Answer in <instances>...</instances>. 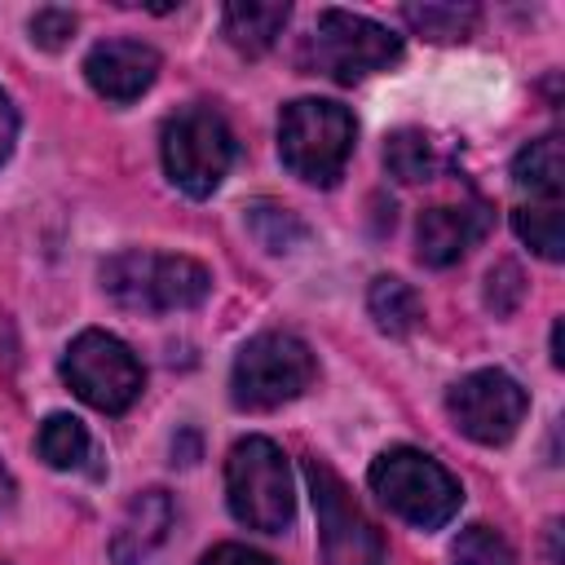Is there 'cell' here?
Segmentation results:
<instances>
[{"instance_id": "6da1fadb", "label": "cell", "mask_w": 565, "mask_h": 565, "mask_svg": "<svg viewBox=\"0 0 565 565\" xmlns=\"http://www.w3.org/2000/svg\"><path fill=\"white\" fill-rule=\"evenodd\" d=\"M102 287L119 309L132 313H172L194 309L212 291V274L190 256L168 252H119L102 265Z\"/></svg>"}, {"instance_id": "7a4b0ae2", "label": "cell", "mask_w": 565, "mask_h": 565, "mask_svg": "<svg viewBox=\"0 0 565 565\" xmlns=\"http://www.w3.org/2000/svg\"><path fill=\"white\" fill-rule=\"evenodd\" d=\"M358 124L340 102L300 97L278 115V154L291 177L309 185H335L349 168Z\"/></svg>"}, {"instance_id": "3957f363", "label": "cell", "mask_w": 565, "mask_h": 565, "mask_svg": "<svg viewBox=\"0 0 565 565\" xmlns=\"http://www.w3.org/2000/svg\"><path fill=\"white\" fill-rule=\"evenodd\" d=\"M375 499L397 512L402 521L419 525V530H441L459 503H463V490L459 481L424 450L415 446H388L371 459V472H366Z\"/></svg>"}, {"instance_id": "277c9868", "label": "cell", "mask_w": 565, "mask_h": 565, "mask_svg": "<svg viewBox=\"0 0 565 565\" xmlns=\"http://www.w3.org/2000/svg\"><path fill=\"white\" fill-rule=\"evenodd\" d=\"M225 499L234 521L260 534H282L296 516L291 468L269 437H243L225 455Z\"/></svg>"}, {"instance_id": "5b68a950", "label": "cell", "mask_w": 565, "mask_h": 565, "mask_svg": "<svg viewBox=\"0 0 565 565\" xmlns=\"http://www.w3.org/2000/svg\"><path fill=\"white\" fill-rule=\"evenodd\" d=\"M402 57V35H393L388 26L349 13V9H322L305 49H300V66H309L313 75H327L335 84H353L366 79L384 66H393Z\"/></svg>"}, {"instance_id": "8992f818", "label": "cell", "mask_w": 565, "mask_h": 565, "mask_svg": "<svg viewBox=\"0 0 565 565\" xmlns=\"http://www.w3.org/2000/svg\"><path fill=\"white\" fill-rule=\"evenodd\" d=\"M318 375L309 344L291 331H260L252 335L230 371V397L243 411H274L300 397Z\"/></svg>"}, {"instance_id": "52a82bcc", "label": "cell", "mask_w": 565, "mask_h": 565, "mask_svg": "<svg viewBox=\"0 0 565 565\" xmlns=\"http://www.w3.org/2000/svg\"><path fill=\"white\" fill-rule=\"evenodd\" d=\"M159 150L168 181L190 199H207L234 163V132L212 106H181L168 115Z\"/></svg>"}, {"instance_id": "ba28073f", "label": "cell", "mask_w": 565, "mask_h": 565, "mask_svg": "<svg viewBox=\"0 0 565 565\" xmlns=\"http://www.w3.org/2000/svg\"><path fill=\"white\" fill-rule=\"evenodd\" d=\"M62 380L75 388L79 402H88L93 411L119 415L141 397L146 371L137 362V353L110 335V331H79L66 353H62Z\"/></svg>"}, {"instance_id": "9c48e42d", "label": "cell", "mask_w": 565, "mask_h": 565, "mask_svg": "<svg viewBox=\"0 0 565 565\" xmlns=\"http://www.w3.org/2000/svg\"><path fill=\"white\" fill-rule=\"evenodd\" d=\"M313 508H318V530H322V565H388L380 530L362 516V508L349 499L344 481L322 463H305Z\"/></svg>"}, {"instance_id": "30bf717a", "label": "cell", "mask_w": 565, "mask_h": 565, "mask_svg": "<svg viewBox=\"0 0 565 565\" xmlns=\"http://www.w3.org/2000/svg\"><path fill=\"white\" fill-rule=\"evenodd\" d=\"M446 411H450V419H455V428L463 437H472L481 446H503V441L516 437V428H521V419L530 411V397L508 371L486 366V371L463 375L450 388Z\"/></svg>"}, {"instance_id": "8fae6325", "label": "cell", "mask_w": 565, "mask_h": 565, "mask_svg": "<svg viewBox=\"0 0 565 565\" xmlns=\"http://www.w3.org/2000/svg\"><path fill=\"white\" fill-rule=\"evenodd\" d=\"M84 75L97 97L128 106L159 79V53L141 40H102L84 57Z\"/></svg>"}, {"instance_id": "7c38bea8", "label": "cell", "mask_w": 565, "mask_h": 565, "mask_svg": "<svg viewBox=\"0 0 565 565\" xmlns=\"http://www.w3.org/2000/svg\"><path fill=\"white\" fill-rule=\"evenodd\" d=\"M490 230V207L481 199L468 203H437L419 216L415 225V243H419V260L433 269L455 265L459 256H468V247Z\"/></svg>"}, {"instance_id": "4fadbf2b", "label": "cell", "mask_w": 565, "mask_h": 565, "mask_svg": "<svg viewBox=\"0 0 565 565\" xmlns=\"http://www.w3.org/2000/svg\"><path fill=\"white\" fill-rule=\"evenodd\" d=\"M172 516H177V508H172L168 490H141V494L128 503V512H124V521H119V530H115V539H110L115 565H141V561L168 539Z\"/></svg>"}, {"instance_id": "5bb4252c", "label": "cell", "mask_w": 565, "mask_h": 565, "mask_svg": "<svg viewBox=\"0 0 565 565\" xmlns=\"http://www.w3.org/2000/svg\"><path fill=\"white\" fill-rule=\"evenodd\" d=\"M512 185L530 194V203H561V190H565V150H561V137L547 132L530 146L516 150L512 159Z\"/></svg>"}, {"instance_id": "9a60e30c", "label": "cell", "mask_w": 565, "mask_h": 565, "mask_svg": "<svg viewBox=\"0 0 565 565\" xmlns=\"http://www.w3.org/2000/svg\"><path fill=\"white\" fill-rule=\"evenodd\" d=\"M291 18V4H278V0H234L225 4V40L247 53V57H260L265 49H274V40L282 35Z\"/></svg>"}, {"instance_id": "2e32d148", "label": "cell", "mask_w": 565, "mask_h": 565, "mask_svg": "<svg viewBox=\"0 0 565 565\" xmlns=\"http://www.w3.org/2000/svg\"><path fill=\"white\" fill-rule=\"evenodd\" d=\"M384 163L397 181L415 185V181H428L441 172V141H433L424 128H397L388 141H384Z\"/></svg>"}, {"instance_id": "e0dca14e", "label": "cell", "mask_w": 565, "mask_h": 565, "mask_svg": "<svg viewBox=\"0 0 565 565\" xmlns=\"http://www.w3.org/2000/svg\"><path fill=\"white\" fill-rule=\"evenodd\" d=\"M366 309H371V318L384 335H411L424 318V305H419L415 287L402 282V278H375L371 291H366Z\"/></svg>"}, {"instance_id": "ac0fdd59", "label": "cell", "mask_w": 565, "mask_h": 565, "mask_svg": "<svg viewBox=\"0 0 565 565\" xmlns=\"http://www.w3.org/2000/svg\"><path fill=\"white\" fill-rule=\"evenodd\" d=\"M512 230H516L521 243H530L543 260H561V256H565L561 203H521V207H512Z\"/></svg>"}, {"instance_id": "d6986e66", "label": "cell", "mask_w": 565, "mask_h": 565, "mask_svg": "<svg viewBox=\"0 0 565 565\" xmlns=\"http://www.w3.org/2000/svg\"><path fill=\"white\" fill-rule=\"evenodd\" d=\"M35 450L49 468H79L88 459V428L75 415H49L35 433Z\"/></svg>"}, {"instance_id": "ffe728a7", "label": "cell", "mask_w": 565, "mask_h": 565, "mask_svg": "<svg viewBox=\"0 0 565 565\" xmlns=\"http://www.w3.org/2000/svg\"><path fill=\"white\" fill-rule=\"evenodd\" d=\"M402 18H406L419 35L437 40V44L468 40L472 26H477V9H472V4H406Z\"/></svg>"}, {"instance_id": "44dd1931", "label": "cell", "mask_w": 565, "mask_h": 565, "mask_svg": "<svg viewBox=\"0 0 565 565\" xmlns=\"http://www.w3.org/2000/svg\"><path fill=\"white\" fill-rule=\"evenodd\" d=\"M247 230H252V238L265 252H291L296 243H305L300 216L287 212V207H278V203H269V199H260V203L247 207Z\"/></svg>"}, {"instance_id": "7402d4cb", "label": "cell", "mask_w": 565, "mask_h": 565, "mask_svg": "<svg viewBox=\"0 0 565 565\" xmlns=\"http://www.w3.org/2000/svg\"><path fill=\"white\" fill-rule=\"evenodd\" d=\"M450 561L455 565H516L508 539L490 525H468L459 530V539L450 543Z\"/></svg>"}, {"instance_id": "603a6c76", "label": "cell", "mask_w": 565, "mask_h": 565, "mask_svg": "<svg viewBox=\"0 0 565 565\" xmlns=\"http://www.w3.org/2000/svg\"><path fill=\"white\" fill-rule=\"evenodd\" d=\"M75 35V13L71 9H57V4H49V9H35V18H31V40L40 44V49H62L66 40Z\"/></svg>"}, {"instance_id": "cb8c5ba5", "label": "cell", "mask_w": 565, "mask_h": 565, "mask_svg": "<svg viewBox=\"0 0 565 565\" xmlns=\"http://www.w3.org/2000/svg\"><path fill=\"white\" fill-rule=\"evenodd\" d=\"M521 269L512 265V260H499L494 269H490V278H486V305L494 309V313H512L516 309V300H521Z\"/></svg>"}, {"instance_id": "d4e9b609", "label": "cell", "mask_w": 565, "mask_h": 565, "mask_svg": "<svg viewBox=\"0 0 565 565\" xmlns=\"http://www.w3.org/2000/svg\"><path fill=\"white\" fill-rule=\"evenodd\" d=\"M199 565H278V561L256 547H243V543H216L212 552H203Z\"/></svg>"}, {"instance_id": "484cf974", "label": "cell", "mask_w": 565, "mask_h": 565, "mask_svg": "<svg viewBox=\"0 0 565 565\" xmlns=\"http://www.w3.org/2000/svg\"><path fill=\"white\" fill-rule=\"evenodd\" d=\"M13 141H18V110H13V102L0 93V163L13 154Z\"/></svg>"}, {"instance_id": "4316f807", "label": "cell", "mask_w": 565, "mask_h": 565, "mask_svg": "<svg viewBox=\"0 0 565 565\" xmlns=\"http://www.w3.org/2000/svg\"><path fill=\"white\" fill-rule=\"evenodd\" d=\"M13 503V477H9V468L0 463V508H9Z\"/></svg>"}, {"instance_id": "83f0119b", "label": "cell", "mask_w": 565, "mask_h": 565, "mask_svg": "<svg viewBox=\"0 0 565 565\" xmlns=\"http://www.w3.org/2000/svg\"><path fill=\"white\" fill-rule=\"evenodd\" d=\"M552 362H556V366L565 362V353H561V322H552Z\"/></svg>"}]
</instances>
